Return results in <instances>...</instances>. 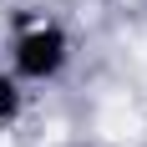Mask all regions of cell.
<instances>
[{
  "label": "cell",
  "instance_id": "1",
  "mask_svg": "<svg viewBox=\"0 0 147 147\" xmlns=\"http://www.w3.org/2000/svg\"><path fill=\"white\" fill-rule=\"evenodd\" d=\"M71 66V36L56 26V20H41V26H30L15 36L10 46V76L15 81H56L61 71Z\"/></svg>",
  "mask_w": 147,
  "mask_h": 147
},
{
  "label": "cell",
  "instance_id": "2",
  "mask_svg": "<svg viewBox=\"0 0 147 147\" xmlns=\"http://www.w3.org/2000/svg\"><path fill=\"white\" fill-rule=\"evenodd\" d=\"M26 81H15L10 71H0V127H10V122H20V112H26Z\"/></svg>",
  "mask_w": 147,
  "mask_h": 147
}]
</instances>
